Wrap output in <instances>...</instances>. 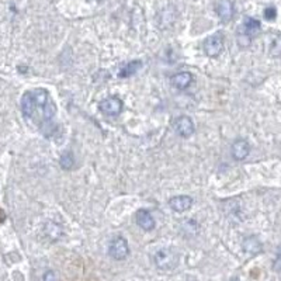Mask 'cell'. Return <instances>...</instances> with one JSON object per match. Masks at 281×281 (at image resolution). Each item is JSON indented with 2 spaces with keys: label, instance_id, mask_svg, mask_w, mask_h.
<instances>
[{
  "label": "cell",
  "instance_id": "9c48e42d",
  "mask_svg": "<svg viewBox=\"0 0 281 281\" xmlns=\"http://www.w3.org/2000/svg\"><path fill=\"white\" fill-rule=\"evenodd\" d=\"M194 77L190 72H179V73H175L173 76L170 77V83L172 86L179 90H186L191 86Z\"/></svg>",
  "mask_w": 281,
  "mask_h": 281
},
{
  "label": "cell",
  "instance_id": "e0dca14e",
  "mask_svg": "<svg viewBox=\"0 0 281 281\" xmlns=\"http://www.w3.org/2000/svg\"><path fill=\"white\" fill-rule=\"evenodd\" d=\"M42 281H59L58 274H57L53 270H48V271H45L44 275H42Z\"/></svg>",
  "mask_w": 281,
  "mask_h": 281
},
{
  "label": "cell",
  "instance_id": "277c9868",
  "mask_svg": "<svg viewBox=\"0 0 281 281\" xmlns=\"http://www.w3.org/2000/svg\"><path fill=\"white\" fill-rule=\"evenodd\" d=\"M100 111L108 117H117L121 114L124 108V103L118 97H107L100 103Z\"/></svg>",
  "mask_w": 281,
  "mask_h": 281
},
{
  "label": "cell",
  "instance_id": "3957f363",
  "mask_svg": "<svg viewBox=\"0 0 281 281\" xmlns=\"http://www.w3.org/2000/svg\"><path fill=\"white\" fill-rule=\"evenodd\" d=\"M108 255H110V258H113L114 260H118V262L128 258L129 245L127 239H124L121 236L113 239L110 246H108Z\"/></svg>",
  "mask_w": 281,
  "mask_h": 281
},
{
  "label": "cell",
  "instance_id": "4fadbf2b",
  "mask_svg": "<svg viewBox=\"0 0 281 281\" xmlns=\"http://www.w3.org/2000/svg\"><path fill=\"white\" fill-rule=\"evenodd\" d=\"M242 245H243L245 252L247 253L256 255V253L262 252V243H260V240H259L256 236H249V238H246Z\"/></svg>",
  "mask_w": 281,
  "mask_h": 281
},
{
  "label": "cell",
  "instance_id": "6da1fadb",
  "mask_svg": "<svg viewBox=\"0 0 281 281\" xmlns=\"http://www.w3.org/2000/svg\"><path fill=\"white\" fill-rule=\"evenodd\" d=\"M31 100H33V108H31V116L30 120L38 118V125L44 121L52 120L55 113H57V105L51 99V96L45 89H34L30 92Z\"/></svg>",
  "mask_w": 281,
  "mask_h": 281
},
{
  "label": "cell",
  "instance_id": "ba28073f",
  "mask_svg": "<svg viewBox=\"0 0 281 281\" xmlns=\"http://www.w3.org/2000/svg\"><path fill=\"white\" fill-rule=\"evenodd\" d=\"M135 221L138 223V227L140 229H144V231H152L155 229V219H153L152 214L149 212L148 210H144V208H140V210L136 211V214H135Z\"/></svg>",
  "mask_w": 281,
  "mask_h": 281
},
{
  "label": "cell",
  "instance_id": "9a60e30c",
  "mask_svg": "<svg viewBox=\"0 0 281 281\" xmlns=\"http://www.w3.org/2000/svg\"><path fill=\"white\" fill-rule=\"evenodd\" d=\"M59 163H61V167H62V169H65V170L72 169V167H73V164H75V158H73V153L72 152L62 153Z\"/></svg>",
  "mask_w": 281,
  "mask_h": 281
},
{
  "label": "cell",
  "instance_id": "30bf717a",
  "mask_svg": "<svg viewBox=\"0 0 281 281\" xmlns=\"http://www.w3.org/2000/svg\"><path fill=\"white\" fill-rule=\"evenodd\" d=\"M169 205L175 212H186L191 208L193 199L190 195H176L169 200Z\"/></svg>",
  "mask_w": 281,
  "mask_h": 281
},
{
  "label": "cell",
  "instance_id": "5bb4252c",
  "mask_svg": "<svg viewBox=\"0 0 281 281\" xmlns=\"http://www.w3.org/2000/svg\"><path fill=\"white\" fill-rule=\"evenodd\" d=\"M142 68V62L140 61H131L128 64H125L123 66V69L120 70V73H118V76L120 77H129L135 75L138 70Z\"/></svg>",
  "mask_w": 281,
  "mask_h": 281
},
{
  "label": "cell",
  "instance_id": "8992f818",
  "mask_svg": "<svg viewBox=\"0 0 281 281\" xmlns=\"http://www.w3.org/2000/svg\"><path fill=\"white\" fill-rule=\"evenodd\" d=\"M203 48H204V52L207 53V57H211V58H215L219 53L222 52L223 49V38L221 34H214L205 38L204 44H203Z\"/></svg>",
  "mask_w": 281,
  "mask_h": 281
},
{
  "label": "cell",
  "instance_id": "8fae6325",
  "mask_svg": "<svg viewBox=\"0 0 281 281\" xmlns=\"http://www.w3.org/2000/svg\"><path fill=\"white\" fill-rule=\"evenodd\" d=\"M250 152V145L246 139H236L231 147V153L235 160H243Z\"/></svg>",
  "mask_w": 281,
  "mask_h": 281
},
{
  "label": "cell",
  "instance_id": "52a82bcc",
  "mask_svg": "<svg viewBox=\"0 0 281 281\" xmlns=\"http://www.w3.org/2000/svg\"><path fill=\"white\" fill-rule=\"evenodd\" d=\"M215 12H217L218 17L222 23H229L235 14V7L232 0H218L215 5Z\"/></svg>",
  "mask_w": 281,
  "mask_h": 281
},
{
  "label": "cell",
  "instance_id": "7c38bea8",
  "mask_svg": "<svg viewBox=\"0 0 281 281\" xmlns=\"http://www.w3.org/2000/svg\"><path fill=\"white\" fill-rule=\"evenodd\" d=\"M259 31H260V21H259L258 18L246 17L243 24H242V27H240L239 33L245 34L247 38L252 40L253 37H256L259 34Z\"/></svg>",
  "mask_w": 281,
  "mask_h": 281
},
{
  "label": "cell",
  "instance_id": "7a4b0ae2",
  "mask_svg": "<svg viewBox=\"0 0 281 281\" xmlns=\"http://www.w3.org/2000/svg\"><path fill=\"white\" fill-rule=\"evenodd\" d=\"M153 262H155V266L159 270L172 271V270H175L179 266L180 255L176 252L175 249H172V247H163V249H159L158 252L155 253Z\"/></svg>",
  "mask_w": 281,
  "mask_h": 281
},
{
  "label": "cell",
  "instance_id": "5b68a950",
  "mask_svg": "<svg viewBox=\"0 0 281 281\" xmlns=\"http://www.w3.org/2000/svg\"><path fill=\"white\" fill-rule=\"evenodd\" d=\"M173 129H175V132L179 136L188 138V136H191L194 134L195 127H194V123L191 118L187 117V116H180V117H177L173 121Z\"/></svg>",
  "mask_w": 281,
  "mask_h": 281
},
{
  "label": "cell",
  "instance_id": "2e32d148",
  "mask_svg": "<svg viewBox=\"0 0 281 281\" xmlns=\"http://www.w3.org/2000/svg\"><path fill=\"white\" fill-rule=\"evenodd\" d=\"M277 17V9L274 6H269L264 9V18L266 20H275Z\"/></svg>",
  "mask_w": 281,
  "mask_h": 281
}]
</instances>
